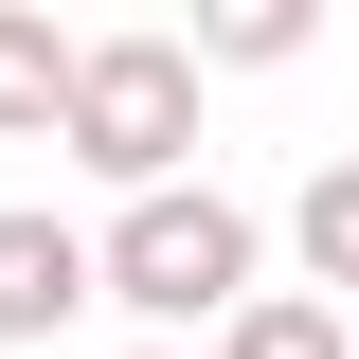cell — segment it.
Returning a JSON list of instances; mask_svg holds the SVG:
<instances>
[{
  "label": "cell",
  "mask_w": 359,
  "mask_h": 359,
  "mask_svg": "<svg viewBox=\"0 0 359 359\" xmlns=\"http://www.w3.org/2000/svg\"><path fill=\"white\" fill-rule=\"evenodd\" d=\"M54 144H72L108 198L198 180V54H180V36H72V108H54Z\"/></svg>",
  "instance_id": "7a4b0ae2"
},
{
  "label": "cell",
  "mask_w": 359,
  "mask_h": 359,
  "mask_svg": "<svg viewBox=\"0 0 359 359\" xmlns=\"http://www.w3.org/2000/svg\"><path fill=\"white\" fill-rule=\"evenodd\" d=\"M269 287V216L252 198H216V180H162V198H108V233H90V306H126L144 341H216L233 306Z\"/></svg>",
  "instance_id": "6da1fadb"
},
{
  "label": "cell",
  "mask_w": 359,
  "mask_h": 359,
  "mask_svg": "<svg viewBox=\"0 0 359 359\" xmlns=\"http://www.w3.org/2000/svg\"><path fill=\"white\" fill-rule=\"evenodd\" d=\"M198 359H359V323H341V306H306V287H252Z\"/></svg>",
  "instance_id": "8992f818"
},
{
  "label": "cell",
  "mask_w": 359,
  "mask_h": 359,
  "mask_svg": "<svg viewBox=\"0 0 359 359\" xmlns=\"http://www.w3.org/2000/svg\"><path fill=\"white\" fill-rule=\"evenodd\" d=\"M126 359H180V341H126Z\"/></svg>",
  "instance_id": "ba28073f"
},
{
  "label": "cell",
  "mask_w": 359,
  "mask_h": 359,
  "mask_svg": "<svg viewBox=\"0 0 359 359\" xmlns=\"http://www.w3.org/2000/svg\"><path fill=\"white\" fill-rule=\"evenodd\" d=\"M287 252H306V306H341V287H359V144H341V162H306Z\"/></svg>",
  "instance_id": "5b68a950"
},
{
  "label": "cell",
  "mask_w": 359,
  "mask_h": 359,
  "mask_svg": "<svg viewBox=\"0 0 359 359\" xmlns=\"http://www.w3.org/2000/svg\"><path fill=\"white\" fill-rule=\"evenodd\" d=\"M72 108V36H54V0H0V144H54Z\"/></svg>",
  "instance_id": "277c9868"
},
{
  "label": "cell",
  "mask_w": 359,
  "mask_h": 359,
  "mask_svg": "<svg viewBox=\"0 0 359 359\" xmlns=\"http://www.w3.org/2000/svg\"><path fill=\"white\" fill-rule=\"evenodd\" d=\"M72 306H90V233L54 198H0V341H54Z\"/></svg>",
  "instance_id": "3957f363"
},
{
  "label": "cell",
  "mask_w": 359,
  "mask_h": 359,
  "mask_svg": "<svg viewBox=\"0 0 359 359\" xmlns=\"http://www.w3.org/2000/svg\"><path fill=\"white\" fill-rule=\"evenodd\" d=\"M306 36H323L306 0H216V18H198V36H180V54H198V90H216V72H287V54H306Z\"/></svg>",
  "instance_id": "52a82bcc"
}]
</instances>
